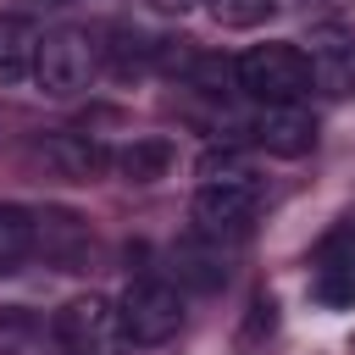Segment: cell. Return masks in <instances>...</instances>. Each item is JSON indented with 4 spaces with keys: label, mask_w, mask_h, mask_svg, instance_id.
I'll use <instances>...</instances> for the list:
<instances>
[{
    "label": "cell",
    "mask_w": 355,
    "mask_h": 355,
    "mask_svg": "<svg viewBox=\"0 0 355 355\" xmlns=\"http://www.w3.org/2000/svg\"><path fill=\"white\" fill-rule=\"evenodd\" d=\"M316 294H322L327 305H349V300H355V227H338V233L322 244Z\"/></svg>",
    "instance_id": "cell-10"
},
{
    "label": "cell",
    "mask_w": 355,
    "mask_h": 355,
    "mask_svg": "<svg viewBox=\"0 0 355 355\" xmlns=\"http://www.w3.org/2000/svg\"><path fill=\"white\" fill-rule=\"evenodd\" d=\"M250 133H255V144H261V150H272V155L294 161V155H305V150L316 144V116H311L300 100H288V105H261Z\"/></svg>",
    "instance_id": "cell-9"
},
{
    "label": "cell",
    "mask_w": 355,
    "mask_h": 355,
    "mask_svg": "<svg viewBox=\"0 0 355 355\" xmlns=\"http://www.w3.org/2000/svg\"><path fill=\"white\" fill-rule=\"evenodd\" d=\"M33 6H50V11H61V6H72V0H33Z\"/></svg>",
    "instance_id": "cell-19"
},
{
    "label": "cell",
    "mask_w": 355,
    "mask_h": 355,
    "mask_svg": "<svg viewBox=\"0 0 355 355\" xmlns=\"http://www.w3.org/2000/svg\"><path fill=\"white\" fill-rule=\"evenodd\" d=\"M55 344L72 349V355H128V333H122V316H116V300L105 294H78L55 311L50 322Z\"/></svg>",
    "instance_id": "cell-4"
},
{
    "label": "cell",
    "mask_w": 355,
    "mask_h": 355,
    "mask_svg": "<svg viewBox=\"0 0 355 355\" xmlns=\"http://www.w3.org/2000/svg\"><path fill=\"white\" fill-rule=\"evenodd\" d=\"M233 78L250 100L261 105H288L311 89V67H305V50L288 44V39H266V44H250L239 61H233Z\"/></svg>",
    "instance_id": "cell-1"
},
{
    "label": "cell",
    "mask_w": 355,
    "mask_h": 355,
    "mask_svg": "<svg viewBox=\"0 0 355 355\" xmlns=\"http://www.w3.org/2000/svg\"><path fill=\"white\" fill-rule=\"evenodd\" d=\"M33 255L44 266H55V272H89V261H94V227L78 211L44 205V211H33Z\"/></svg>",
    "instance_id": "cell-6"
},
{
    "label": "cell",
    "mask_w": 355,
    "mask_h": 355,
    "mask_svg": "<svg viewBox=\"0 0 355 355\" xmlns=\"http://www.w3.org/2000/svg\"><path fill=\"white\" fill-rule=\"evenodd\" d=\"M22 255H33V211L0 200V272L17 266Z\"/></svg>",
    "instance_id": "cell-15"
},
{
    "label": "cell",
    "mask_w": 355,
    "mask_h": 355,
    "mask_svg": "<svg viewBox=\"0 0 355 355\" xmlns=\"http://www.w3.org/2000/svg\"><path fill=\"white\" fill-rule=\"evenodd\" d=\"M100 55H105V67H111V78H144L150 72V55H155V44L144 39V33H133V28H116L111 33V44H100Z\"/></svg>",
    "instance_id": "cell-14"
},
{
    "label": "cell",
    "mask_w": 355,
    "mask_h": 355,
    "mask_svg": "<svg viewBox=\"0 0 355 355\" xmlns=\"http://www.w3.org/2000/svg\"><path fill=\"white\" fill-rule=\"evenodd\" d=\"M39 349V322L22 311H0V355H33Z\"/></svg>",
    "instance_id": "cell-16"
},
{
    "label": "cell",
    "mask_w": 355,
    "mask_h": 355,
    "mask_svg": "<svg viewBox=\"0 0 355 355\" xmlns=\"http://www.w3.org/2000/svg\"><path fill=\"white\" fill-rule=\"evenodd\" d=\"M39 161L67 178V183H94L105 166H111V150L94 139V133H78V128H55L39 139Z\"/></svg>",
    "instance_id": "cell-7"
},
{
    "label": "cell",
    "mask_w": 355,
    "mask_h": 355,
    "mask_svg": "<svg viewBox=\"0 0 355 355\" xmlns=\"http://www.w3.org/2000/svg\"><path fill=\"white\" fill-rule=\"evenodd\" d=\"M172 161H178V150H172V139H161V133H144V139H128L122 150H111V166H116L128 183H161V178L172 172Z\"/></svg>",
    "instance_id": "cell-11"
},
{
    "label": "cell",
    "mask_w": 355,
    "mask_h": 355,
    "mask_svg": "<svg viewBox=\"0 0 355 355\" xmlns=\"http://www.w3.org/2000/svg\"><path fill=\"white\" fill-rule=\"evenodd\" d=\"M116 316H122L128 344L150 349V344L178 338V327H183V294H178L172 283H161V277H139V283H128V294L116 300Z\"/></svg>",
    "instance_id": "cell-5"
},
{
    "label": "cell",
    "mask_w": 355,
    "mask_h": 355,
    "mask_svg": "<svg viewBox=\"0 0 355 355\" xmlns=\"http://www.w3.org/2000/svg\"><path fill=\"white\" fill-rule=\"evenodd\" d=\"M255 211H261V183L250 172H233V178H200L194 189V233L211 239V244H233L255 227Z\"/></svg>",
    "instance_id": "cell-2"
},
{
    "label": "cell",
    "mask_w": 355,
    "mask_h": 355,
    "mask_svg": "<svg viewBox=\"0 0 355 355\" xmlns=\"http://www.w3.org/2000/svg\"><path fill=\"white\" fill-rule=\"evenodd\" d=\"M305 67H311V83L322 94H333V100L355 94V33L349 28H316Z\"/></svg>",
    "instance_id": "cell-8"
},
{
    "label": "cell",
    "mask_w": 355,
    "mask_h": 355,
    "mask_svg": "<svg viewBox=\"0 0 355 355\" xmlns=\"http://www.w3.org/2000/svg\"><path fill=\"white\" fill-rule=\"evenodd\" d=\"M205 6H211V17L227 22V28H255V22H266V17L277 11V0H205Z\"/></svg>",
    "instance_id": "cell-17"
},
{
    "label": "cell",
    "mask_w": 355,
    "mask_h": 355,
    "mask_svg": "<svg viewBox=\"0 0 355 355\" xmlns=\"http://www.w3.org/2000/svg\"><path fill=\"white\" fill-rule=\"evenodd\" d=\"M172 272H178V283L211 294V288L227 283V255H222V244H211V239L194 233V239H183V244L172 250Z\"/></svg>",
    "instance_id": "cell-12"
},
{
    "label": "cell",
    "mask_w": 355,
    "mask_h": 355,
    "mask_svg": "<svg viewBox=\"0 0 355 355\" xmlns=\"http://www.w3.org/2000/svg\"><path fill=\"white\" fill-rule=\"evenodd\" d=\"M94 67H100V44H94V33H83V28L39 33V55H33V83H39V94L67 100V94L89 89Z\"/></svg>",
    "instance_id": "cell-3"
},
{
    "label": "cell",
    "mask_w": 355,
    "mask_h": 355,
    "mask_svg": "<svg viewBox=\"0 0 355 355\" xmlns=\"http://www.w3.org/2000/svg\"><path fill=\"white\" fill-rule=\"evenodd\" d=\"M150 6H155V11H178V17H183V11L194 6V0H150Z\"/></svg>",
    "instance_id": "cell-18"
},
{
    "label": "cell",
    "mask_w": 355,
    "mask_h": 355,
    "mask_svg": "<svg viewBox=\"0 0 355 355\" xmlns=\"http://www.w3.org/2000/svg\"><path fill=\"white\" fill-rule=\"evenodd\" d=\"M33 55H39V28L28 17H0V89L28 83Z\"/></svg>",
    "instance_id": "cell-13"
}]
</instances>
